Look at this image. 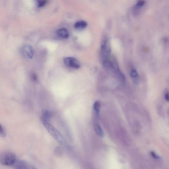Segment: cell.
Listing matches in <instances>:
<instances>
[{"mask_svg": "<svg viewBox=\"0 0 169 169\" xmlns=\"http://www.w3.org/2000/svg\"><path fill=\"white\" fill-rule=\"evenodd\" d=\"M47 130L59 143L64 144L65 143L64 137L57 129L50 123V122L41 120Z\"/></svg>", "mask_w": 169, "mask_h": 169, "instance_id": "obj_1", "label": "cell"}, {"mask_svg": "<svg viewBox=\"0 0 169 169\" xmlns=\"http://www.w3.org/2000/svg\"><path fill=\"white\" fill-rule=\"evenodd\" d=\"M16 160V157L12 152L5 151L0 154V163L5 166H12Z\"/></svg>", "mask_w": 169, "mask_h": 169, "instance_id": "obj_2", "label": "cell"}, {"mask_svg": "<svg viewBox=\"0 0 169 169\" xmlns=\"http://www.w3.org/2000/svg\"><path fill=\"white\" fill-rule=\"evenodd\" d=\"M65 65L68 67L75 69H79L81 67L80 63L76 58L73 57H66L64 58Z\"/></svg>", "mask_w": 169, "mask_h": 169, "instance_id": "obj_3", "label": "cell"}, {"mask_svg": "<svg viewBox=\"0 0 169 169\" xmlns=\"http://www.w3.org/2000/svg\"><path fill=\"white\" fill-rule=\"evenodd\" d=\"M22 53L25 56L30 58H32L33 57V50L32 47L30 45H25L22 49Z\"/></svg>", "mask_w": 169, "mask_h": 169, "instance_id": "obj_4", "label": "cell"}, {"mask_svg": "<svg viewBox=\"0 0 169 169\" xmlns=\"http://www.w3.org/2000/svg\"><path fill=\"white\" fill-rule=\"evenodd\" d=\"M13 166L14 169H29L26 163L21 160H16Z\"/></svg>", "mask_w": 169, "mask_h": 169, "instance_id": "obj_5", "label": "cell"}, {"mask_svg": "<svg viewBox=\"0 0 169 169\" xmlns=\"http://www.w3.org/2000/svg\"><path fill=\"white\" fill-rule=\"evenodd\" d=\"M56 33L58 36L62 38L68 39L69 36L68 30L65 28H62L57 30Z\"/></svg>", "mask_w": 169, "mask_h": 169, "instance_id": "obj_6", "label": "cell"}, {"mask_svg": "<svg viewBox=\"0 0 169 169\" xmlns=\"http://www.w3.org/2000/svg\"><path fill=\"white\" fill-rule=\"evenodd\" d=\"M51 117V113L49 111L46 109L43 110L41 120H44L50 122Z\"/></svg>", "mask_w": 169, "mask_h": 169, "instance_id": "obj_7", "label": "cell"}, {"mask_svg": "<svg viewBox=\"0 0 169 169\" xmlns=\"http://www.w3.org/2000/svg\"><path fill=\"white\" fill-rule=\"evenodd\" d=\"M132 80L136 85H138L139 83V78L138 72L135 69L132 70L130 73Z\"/></svg>", "mask_w": 169, "mask_h": 169, "instance_id": "obj_8", "label": "cell"}, {"mask_svg": "<svg viewBox=\"0 0 169 169\" xmlns=\"http://www.w3.org/2000/svg\"><path fill=\"white\" fill-rule=\"evenodd\" d=\"M88 23L84 21H79L74 24V27L76 29H82L86 28L87 26Z\"/></svg>", "mask_w": 169, "mask_h": 169, "instance_id": "obj_9", "label": "cell"}, {"mask_svg": "<svg viewBox=\"0 0 169 169\" xmlns=\"http://www.w3.org/2000/svg\"><path fill=\"white\" fill-rule=\"evenodd\" d=\"M115 74L116 76L121 81L123 82H125V76L119 68L116 70Z\"/></svg>", "mask_w": 169, "mask_h": 169, "instance_id": "obj_10", "label": "cell"}, {"mask_svg": "<svg viewBox=\"0 0 169 169\" xmlns=\"http://www.w3.org/2000/svg\"><path fill=\"white\" fill-rule=\"evenodd\" d=\"M100 101H96L94 103L93 105V108L95 111L96 115H99L100 108Z\"/></svg>", "mask_w": 169, "mask_h": 169, "instance_id": "obj_11", "label": "cell"}, {"mask_svg": "<svg viewBox=\"0 0 169 169\" xmlns=\"http://www.w3.org/2000/svg\"><path fill=\"white\" fill-rule=\"evenodd\" d=\"M95 129L98 135L100 137H103L104 134V132L99 125L97 124L95 125Z\"/></svg>", "mask_w": 169, "mask_h": 169, "instance_id": "obj_12", "label": "cell"}, {"mask_svg": "<svg viewBox=\"0 0 169 169\" xmlns=\"http://www.w3.org/2000/svg\"><path fill=\"white\" fill-rule=\"evenodd\" d=\"M6 136V132L4 129L0 124V137H3Z\"/></svg>", "mask_w": 169, "mask_h": 169, "instance_id": "obj_13", "label": "cell"}, {"mask_svg": "<svg viewBox=\"0 0 169 169\" xmlns=\"http://www.w3.org/2000/svg\"><path fill=\"white\" fill-rule=\"evenodd\" d=\"M47 1H38L37 2V4L38 7H41L44 6L47 3Z\"/></svg>", "mask_w": 169, "mask_h": 169, "instance_id": "obj_14", "label": "cell"}, {"mask_svg": "<svg viewBox=\"0 0 169 169\" xmlns=\"http://www.w3.org/2000/svg\"><path fill=\"white\" fill-rule=\"evenodd\" d=\"M145 1H139L137 3L136 5V8H139L144 5L145 4Z\"/></svg>", "mask_w": 169, "mask_h": 169, "instance_id": "obj_15", "label": "cell"}, {"mask_svg": "<svg viewBox=\"0 0 169 169\" xmlns=\"http://www.w3.org/2000/svg\"><path fill=\"white\" fill-rule=\"evenodd\" d=\"M31 79L34 82L37 81V77L36 74L33 73L31 74Z\"/></svg>", "mask_w": 169, "mask_h": 169, "instance_id": "obj_16", "label": "cell"}, {"mask_svg": "<svg viewBox=\"0 0 169 169\" xmlns=\"http://www.w3.org/2000/svg\"><path fill=\"white\" fill-rule=\"evenodd\" d=\"M150 154L153 158L155 159H159L160 158V157L154 152H151Z\"/></svg>", "mask_w": 169, "mask_h": 169, "instance_id": "obj_17", "label": "cell"}, {"mask_svg": "<svg viewBox=\"0 0 169 169\" xmlns=\"http://www.w3.org/2000/svg\"><path fill=\"white\" fill-rule=\"evenodd\" d=\"M165 99L168 102L169 101V93H167L165 94Z\"/></svg>", "mask_w": 169, "mask_h": 169, "instance_id": "obj_18", "label": "cell"}, {"mask_svg": "<svg viewBox=\"0 0 169 169\" xmlns=\"http://www.w3.org/2000/svg\"><path fill=\"white\" fill-rule=\"evenodd\" d=\"M35 169V168H34V169Z\"/></svg>", "mask_w": 169, "mask_h": 169, "instance_id": "obj_19", "label": "cell"}]
</instances>
